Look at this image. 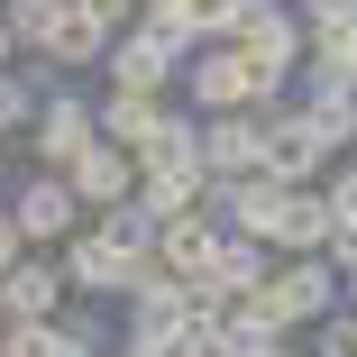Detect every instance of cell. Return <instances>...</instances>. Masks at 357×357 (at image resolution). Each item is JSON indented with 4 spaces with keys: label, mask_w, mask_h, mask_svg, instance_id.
Returning a JSON list of instances; mask_svg holds the SVG:
<instances>
[{
    "label": "cell",
    "mask_w": 357,
    "mask_h": 357,
    "mask_svg": "<svg viewBox=\"0 0 357 357\" xmlns=\"http://www.w3.org/2000/svg\"><path fill=\"white\" fill-rule=\"evenodd\" d=\"M220 37H229L248 64H257V74H266V92H275L284 74H294V64H303V46H312V28H303V19H284L275 0H238Z\"/></svg>",
    "instance_id": "6da1fadb"
},
{
    "label": "cell",
    "mask_w": 357,
    "mask_h": 357,
    "mask_svg": "<svg viewBox=\"0 0 357 357\" xmlns=\"http://www.w3.org/2000/svg\"><path fill=\"white\" fill-rule=\"evenodd\" d=\"M330 294H339V266L312 248V257H284V275H266L257 284V303H266V321L284 330V321H321L330 312Z\"/></svg>",
    "instance_id": "7a4b0ae2"
},
{
    "label": "cell",
    "mask_w": 357,
    "mask_h": 357,
    "mask_svg": "<svg viewBox=\"0 0 357 357\" xmlns=\"http://www.w3.org/2000/svg\"><path fill=\"white\" fill-rule=\"evenodd\" d=\"M101 119H110V147H137V156H183V147H202L183 119L156 110V92H119Z\"/></svg>",
    "instance_id": "3957f363"
},
{
    "label": "cell",
    "mask_w": 357,
    "mask_h": 357,
    "mask_svg": "<svg viewBox=\"0 0 357 357\" xmlns=\"http://www.w3.org/2000/svg\"><path fill=\"white\" fill-rule=\"evenodd\" d=\"M147 266H156V248H128L119 229H101V238H83L74 257H64V275H74L83 294H128Z\"/></svg>",
    "instance_id": "277c9868"
},
{
    "label": "cell",
    "mask_w": 357,
    "mask_h": 357,
    "mask_svg": "<svg viewBox=\"0 0 357 357\" xmlns=\"http://www.w3.org/2000/svg\"><path fill=\"white\" fill-rule=\"evenodd\" d=\"M192 101L202 110H238V101H266V74H257V64L220 37V46H211L202 64H192Z\"/></svg>",
    "instance_id": "5b68a950"
},
{
    "label": "cell",
    "mask_w": 357,
    "mask_h": 357,
    "mask_svg": "<svg viewBox=\"0 0 357 357\" xmlns=\"http://www.w3.org/2000/svg\"><path fill=\"white\" fill-rule=\"evenodd\" d=\"M321 156H330V137L312 128V110H284V119H266V174H284V183H312V174H321Z\"/></svg>",
    "instance_id": "8992f818"
},
{
    "label": "cell",
    "mask_w": 357,
    "mask_h": 357,
    "mask_svg": "<svg viewBox=\"0 0 357 357\" xmlns=\"http://www.w3.org/2000/svg\"><path fill=\"white\" fill-rule=\"evenodd\" d=\"M202 147H183V156H147V183H137V202H147V220H174V211H192L202 202Z\"/></svg>",
    "instance_id": "52a82bcc"
},
{
    "label": "cell",
    "mask_w": 357,
    "mask_h": 357,
    "mask_svg": "<svg viewBox=\"0 0 357 357\" xmlns=\"http://www.w3.org/2000/svg\"><path fill=\"white\" fill-rule=\"evenodd\" d=\"M128 312H137V330H183L192 312H202V294H192V275H165V266H147L128 284Z\"/></svg>",
    "instance_id": "ba28073f"
},
{
    "label": "cell",
    "mask_w": 357,
    "mask_h": 357,
    "mask_svg": "<svg viewBox=\"0 0 357 357\" xmlns=\"http://www.w3.org/2000/svg\"><path fill=\"white\" fill-rule=\"evenodd\" d=\"M202 165L211 174H257L266 165V119H211L202 128Z\"/></svg>",
    "instance_id": "9c48e42d"
},
{
    "label": "cell",
    "mask_w": 357,
    "mask_h": 357,
    "mask_svg": "<svg viewBox=\"0 0 357 357\" xmlns=\"http://www.w3.org/2000/svg\"><path fill=\"white\" fill-rule=\"evenodd\" d=\"M211 248H220V238H211V220H192V211H174V220H165V238H156V266L165 275H211Z\"/></svg>",
    "instance_id": "30bf717a"
},
{
    "label": "cell",
    "mask_w": 357,
    "mask_h": 357,
    "mask_svg": "<svg viewBox=\"0 0 357 357\" xmlns=\"http://www.w3.org/2000/svg\"><path fill=\"white\" fill-rule=\"evenodd\" d=\"M110 74H119V92H156L165 74H174V46L147 28V37H119L110 46Z\"/></svg>",
    "instance_id": "8fae6325"
},
{
    "label": "cell",
    "mask_w": 357,
    "mask_h": 357,
    "mask_svg": "<svg viewBox=\"0 0 357 357\" xmlns=\"http://www.w3.org/2000/svg\"><path fill=\"white\" fill-rule=\"evenodd\" d=\"M64 174H74L83 202H119V192H128V147H83Z\"/></svg>",
    "instance_id": "7c38bea8"
},
{
    "label": "cell",
    "mask_w": 357,
    "mask_h": 357,
    "mask_svg": "<svg viewBox=\"0 0 357 357\" xmlns=\"http://www.w3.org/2000/svg\"><path fill=\"white\" fill-rule=\"evenodd\" d=\"M37 147H46V165H74V156L92 147V110H83V101H55L46 128H37Z\"/></svg>",
    "instance_id": "4fadbf2b"
},
{
    "label": "cell",
    "mask_w": 357,
    "mask_h": 357,
    "mask_svg": "<svg viewBox=\"0 0 357 357\" xmlns=\"http://www.w3.org/2000/svg\"><path fill=\"white\" fill-rule=\"evenodd\" d=\"M74 202H83V192H64V183H28V192H19V229H28V238H64Z\"/></svg>",
    "instance_id": "5bb4252c"
},
{
    "label": "cell",
    "mask_w": 357,
    "mask_h": 357,
    "mask_svg": "<svg viewBox=\"0 0 357 357\" xmlns=\"http://www.w3.org/2000/svg\"><path fill=\"white\" fill-rule=\"evenodd\" d=\"M211 294H257V284H266V257L248 248V238H229V248H211Z\"/></svg>",
    "instance_id": "9a60e30c"
},
{
    "label": "cell",
    "mask_w": 357,
    "mask_h": 357,
    "mask_svg": "<svg viewBox=\"0 0 357 357\" xmlns=\"http://www.w3.org/2000/svg\"><path fill=\"white\" fill-rule=\"evenodd\" d=\"M101 28H110L101 10H64L55 37H46V55H55V64H92V55H101Z\"/></svg>",
    "instance_id": "2e32d148"
},
{
    "label": "cell",
    "mask_w": 357,
    "mask_h": 357,
    "mask_svg": "<svg viewBox=\"0 0 357 357\" xmlns=\"http://www.w3.org/2000/svg\"><path fill=\"white\" fill-rule=\"evenodd\" d=\"M0 303H10L19 321H37L55 303V266H10V275H0Z\"/></svg>",
    "instance_id": "e0dca14e"
},
{
    "label": "cell",
    "mask_w": 357,
    "mask_h": 357,
    "mask_svg": "<svg viewBox=\"0 0 357 357\" xmlns=\"http://www.w3.org/2000/svg\"><path fill=\"white\" fill-rule=\"evenodd\" d=\"M55 19H64V0H10V37H28V46H46Z\"/></svg>",
    "instance_id": "ac0fdd59"
},
{
    "label": "cell",
    "mask_w": 357,
    "mask_h": 357,
    "mask_svg": "<svg viewBox=\"0 0 357 357\" xmlns=\"http://www.w3.org/2000/svg\"><path fill=\"white\" fill-rule=\"evenodd\" d=\"M156 10H174V19H183L192 37H202V28L220 37V28H229V10H238V0H156Z\"/></svg>",
    "instance_id": "d6986e66"
},
{
    "label": "cell",
    "mask_w": 357,
    "mask_h": 357,
    "mask_svg": "<svg viewBox=\"0 0 357 357\" xmlns=\"http://www.w3.org/2000/svg\"><path fill=\"white\" fill-rule=\"evenodd\" d=\"M321 202H330V229H357V165H348V174H339Z\"/></svg>",
    "instance_id": "ffe728a7"
},
{
    "label": "cell",
    "mask_w": 357,
    "mask_h": 357,
    "mask_svg": "<svg viewBox=\"0 0 357 357\" xmlns=\"http://www.w3.org/2000/svg\"><path fill=\"white\" fill-rule=\"evenodd\" d=\"M330 266H339V284L357 294V229H339V238H330Z\"/></svg>",
    "instance_id": "44dd1931"
},
{
    "label": "cell",
    "mask_w": 357,
    "mask_h": 357,
    "mask_svg": "<svg viewBox=\"0 0 357 357\" xmlns=\"http://www.w3.org/2000/svg\"><path fill=\"white\" fill-rule=\"evenodd\" d=\"M321 357H357V312H348V321H330V330H321Z\"/></svg>",
    "instance_id": "7402d4cb"
},
{
    "label": "cell",
    "mask_w": 357,
    "mask_h": 357,
    "mask_svg": "<svg viewBox=\"0 0 357 357\" xmlns=\"http://www.w3.org/2000/svg\"><path fill=\"white\" fill-rule=\"evenodd\" d=\"M19 238H28V229H19V211H10V220H0V275L19 266Z\"/></svg>",
    "instance_id": "603a6c76"
},
{
    "label": "cell",
    "mask_w": 357,
    "mask_h": 357,
    "mask_svg": "<svg viewBox=\"0 0 357 357\" xmlns=\"http://www.w3.org/2000/svg\"><path fill=\"white\" fill-rule=\"evenodd\" d=\"M312 19H357V0H303Z\"/></svg>",
    "instance_id": "cb8c5ba5"
},
{
    "label": "cell",
    "mask_w": 357,
    "mask_h": 357,
    "mask_svg": "<svg viewBox=\"0 0 357 357\" xmlns=\"http://www.w3.org/2000/svg\"><path fill=\"white\" fill-rule=\"evenodd\" d=\"M83 10H101V19H128V10H137V0H83Z\"/></svg>",
    "instance_id": "d4e9b609"
},
{
    "label": "cell",
    "mask_w": 357,
    "mask_h": 357,
    "mask_svg": "<svg viewBox=\"0 0 357 357\" xmlns=\"http://www.w3.org/2000/svg\"><path fill=\"white\" fill-rule=\"evenodd\" d=\"M257 357H294V348H257Z\"/></svg>",
    "instance_id": "484cf974"
},
{
    "label": "cell",
    "mask_w": 357,
    "mask_h": 357,
    "mask_svg": "<svg viewBox=\"0 0 357 357\" xmlns=\"http://www.w3.org/2000/svg\"><path fill=\"white\" fill-rule=\"evenodd\" d=\"M0 55H10V28H0Z\"/></svg>",
    "instance_id": "4316f807"
},
{
    "label": "cell",
    "mask_w": 357,
    "mask_h": 357,
    "mask_svg": "<svg viewBox=\"0 0 357 357\" xmlns=\"http://www.w3.org/2000/svg\"><path fill=\"white\" fill-rule=\"evenodd\" d=\"M0 312H10V303H0Z\"/></svg>",
    "instance_id": "83f0119b"
}]
</instances>
